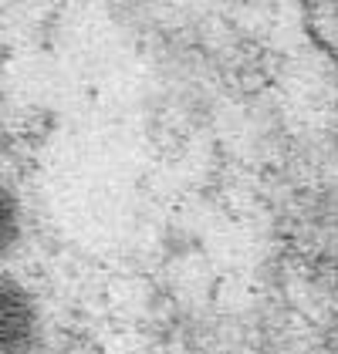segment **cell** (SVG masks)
Segmentation results:
<instances>
[{
  "mask_svg": "<svg viewBox=\"0 0 338 354\" xmlns=\"http://www.w3.org/2000/svg\"><path fill=\"white\" fill-rule=\"evenodd\" d=\"M34 304L10 280H0V354H24L34 344Z\"/></svg>",
  "mask_w": 338,
  "mask_h": 354,
  "instance_id": "obj_1",
  "label": "cell"
},
{
  "mask_svg": "<svg viewBox=\"0 0 338 354\" xmlns=\"http://www.w3.org/2000/svg\"><path fill=\"white\" fill-rule=\"evenodd\" d=\"M17 236V209H14V199L7 196V189L0 186V253L14 243Z\"/></svg>",
  "mask_w": 338,
  "mask_h": 354,
  "instance_id": "obj_2",
  "label": "cell"
}]
</instances>
